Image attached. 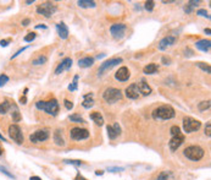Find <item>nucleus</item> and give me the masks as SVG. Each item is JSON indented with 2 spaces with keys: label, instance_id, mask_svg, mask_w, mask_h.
Instances as JSON below:
<instances>
[{
  "label": "nucleus",
  "instance_id": "13",
  "mask_svg": "<svg viewBox=\"0 0 211 180\" xmlns=\"http://www.w3.org/2000/svg\"><path fill=\"white\" fill-rule=\"evenodd\" d=\"M176 42H177V38H176V37H173V36L164 37L161 41L159 42V49H160V50H166L167 48L172 47Z\"/></svg>",
  "mask_w": 211,
  "mask_h": 180
},
{
  "label": "nucleus",
  "instance_id": "58",
  "mask_svg": "<svg viewBox=\"0 0 211 180\" xmlns=\"http://www.w3.org/2000/svg\"><path fill=\"white\" fill-rule=\"evenodd\" d=\"M2 154V148H1V145H0V156Z\"/></svg>",
  "mask_w": 211,
  "mask_h": 180
},
{
  "label": "nucleus",
  "instance_id": "23",
  "mask_svg": "<svg viewBox=\"0 0 211 180\" xmlns=\"http://www.w3.org/2000/svg\"><path fill=\"white\" fill-rule=\"evenodd\" d=\"M92 97H93V95H92V93H89V95L84 96V100H83V103H82L83 108L89 109V108H92V107L94 105V100H93V98Z\"/></svg>",
  "mask_w": 211,
  "mask_h": 180
},
{
  "label": "nucleus",
  "instance_id": "14",
  "mask_svg": "<svg viewBox=\"0 0 211 180\" xmlns=\"http://www.w3.org/2000/svg\"><path fill=\"white\" fill-rule=\"evenodd\" d=\"M71 66H72V59H71V58H65V59L57 65L56 70H55V75H60V74H62L64 71L70 70Z\"/></svg>",
  "mask_w": 211,
  "mask_h": 180
},
{
  "label": "nucleus",
  "instance_id": "44",
  "mask_svg": "<svg viewBox=\"0 0 211 180\" xmlns=\"http://www.w3.org/2000/svg\"><path fill=\"white\" fill-rule=\"evenodd\" d=\"M123 168H120V167H110L108 168V172H113V173H117V172H122Z\"/></svg>",
  "mask_w": 211,
  "mask_h": 180
},
{
  "label": "nucleus",
  "instance_id": "29",
  "mask_svg": "<svg viewBox=\"0 0 211 180\" xmlns=\"http://www.w3.org/2000/svg\"><path fill=\"white\" fill-rule=\"evenodd\" d=\"M11 105H12V103H10L9 100H5V102L0 103V114H6L11 109Z\"/></svg>",
  "mask_w": 211,
  "mask_h": 180
},
{
  "label": "nucleus",
  "instance_id": "1",
  "mask_svg": "<svg viewBox=\"0 0 211 180\" xmlns=\"http://www.w3.org/2000/svg\"><path fill=\"white\" fill-rule=\"evenodd\" d=\"M36 108L39 109V111H46L48 114L53 115V116H56L60 111V105L57 103V100L55 98L48 100V102H44V100H39L36 103Z\"/></svg>",
  "mask_w": 211,
  "mask_h": 180
},
{
  "label": "nucleus",
  "instance_id": "9",
  "mask_svg": "<svg viewBox=\"0 0 211 180\" xmlns=\"http://www.w3.org/2000/svg\"><path fill=\"white\" fill-rule=\"evenodd\" d=\"M127 31V26L125 23H113L110 27V32L115 39H122L125 37V33Z\"/></svg>",
  "mask_w": 211,
  "mask_h": 180
},
{
  "label": "nucleus",
  "instance_id": "10",
  "mask_svg": "<svg viewBox=\"0 0 211 180\" xmlns=\"http://www.w3.org/2000/svg\"><path fill=\"white\" fill-rule=\"evenodd\" d=\"M89 137V131L82 129V127H73L71 130V139L79 141V140H85Z\"/></svg>",
  "mask_w": 211,
  "mask_h": 180
},
{
  "label": "nucleus",
  "instance_id": "55",
  "mask_svg": "<svg viewBox=\"0 0 211 180\" xmlns=\"http://www.w3.org/2000/svg\"><path fill=\"white\" fill-rule=\"evenodd\" d=\"M205 33L210 34V33H211V29H210V28H205Z\"/></svg>",
  "mask_w": 211,
  "mask_h": 180
},
{
  "label": "nucleus",
  "instance_id": "16",
  "mask_svg": "<svg viewBox=\"0 0 211 180\" xmlns=\"http://www.w3.org/2000/svg\"><path fill=\"white\" fill-rule=\"evenodd\" d=\"M129 76H131V72H129V70L127 69L126 66L120 68L118 71L115 74V79H116V80H118V81H121V82L127 81V80L129 79Z\"/></svg>",
  "mask_w": 211,
  "mask_h": 180
},
{
  "label": "nucleus",
  "instance_id": "49",
  "mask_svg": "<svg viewBox=\"0 0 211 180\" xmlns=\"http://www.w3.org/2000/svg\"><path fill=\"white\" fill-rule=\"evenodd\" d=\"M29 23H31V20H29V18H25V20L22 21V26H28Z\"/></svg>",
  "mask_w": 211,
  "mask_h": 180
},
{
  "label": "nucleus",
  "instance_id": "39",
  "mask_svg": "<svg viewBox=\"0 0 211 180\" xmlns=\"http://www.w3.org/2000/svg\"><path fill=\"white\" fill-rule=\"evenodd\" d=\"M66 164H73V166H81L82 162L81 161H74V159H65L64 161Z\"/></svg>",
  "mask_w": 211,
  "mask_h": 180
},
{
  "label": "nucleus",
  "instance_id": "33",
  "mask_svg": "<svg viewBox=\"0 0 211 180\" xmlns=\"http://www.w3.org/2000/svg\"><path fill=\"white\" fill-rule=\"evenodd\" d=\"M197 66H199L200 69L203 70V71H205L206 74H210L211 72V68H210V65L209 64H206V63H197Z\"/></svg>",
  "mask_w": 211,
  "mask_h": 180
},
{
  "label": "nucleus",
  "instance_id": "46",
  "mask_svg": "<svg viewBox=\"0 0 211 180\" xmlns=\"http://www.w3.org/2000/svg\"><path fill=\"white\" fill-rule=\"evenodd\" d=\"M26 49H27V47H25V48H21V49H20V50H17V52H16V53H15L14 55L11 56V59H15V58H16V56H18V55H20V54H21V53H23V52H25V50H26Z\"/></svg>",
  "mask_w": 211,
  "mask_h": 180
},
{
  "label": "nucleus",
  "instance_id": "20",
  "mask_svg": "<svg viewBox=\"0 0 211 180\" xmlns=\"http://www.w3.org/2000/svg\"><path fill=\"white\" fill-rule=\"evenodd\" d=\"M138 86V90H139V93H141L143 96H149L151 93V87L145 82L144 80H141L139 83H137Z\"/></svg>",
  "mask_w": 211,
  "mask_h": 180
},
{
  "label": "nucleus",
  "instance_id": "2",
  "mask_svg": "<svg viewBox=\"0 0 211 180\" xmlns=\"http://www.w3.org/2000/svg\"><path fill=\"white\" fill-rule=\"evenodd\" d=\"M151 115L155 120H169L176 116V113L171 105H161L154 109Z\"/></svg>",
  "mask_w": 211,
  "mask_h": 180
},
{
  "label": "nucleus",
  "instance_id": "28",
  "mask_svg": "<svg viewBox=\"0 0 211 180\" xmlns=\"http://www.w3.org/2000/svg\"><path fill=\"white\" fill-rule=\"evenodd\" d=\"M156 180H175V177L170 170H166V172L160 173Z\"/></svg>",
  "mask_w": 211,
  "mask_h": 180
},
{
  "label": "nucleus",
  "instance_id": "8",
  "mask_svg": "<svg viewBox=\"0 0 211 180\" xmlns=\"http://www.w3.org/2000/svg\"><path fill=\"white\" fill-rule=\"evenodd\" d=\"M9 136H10V139L14 140L18 145L23 143V134H22V130L18 125L14 124L9 126Z\"/></svg>",
  "mask_w": 211,
  "mask_h": 180
},
{
  "label": "nucleus",
  "instance_id": "42",
  "mask_svg": "<svg viewBox=\"0 0 211 180\" xmlns=\"http://www.w3.org/2000/svg\"><path fill=\"white\" fill-rule=\"evenodd\" d=\"M0 172H2V173H4L5 175H7V177H9V178H11V179H16V178H15V175H12L11 173H9V172H7V170H6V169H5L4 167L0 166Z\"/></svg>",
  "mask_w": 211,
  "mask_h": 180
},
{
  "label": "nucleus",
  "instance_id": "52",
  "mask_svg": "<svg viewBox=\"0 0 211 180\" xmlns=\"http://www.w3.org/2000/svg\"><path fill=\"white\" fill-rule=\"evenodd\" d=\"M36 28H44V29H46V26H45V25H37V26H36Z\"/></svg>",
  "mask_w": 211,
  "mask_h": 180
},
{
  "label": "nucleus",
  "instance_id": "34",
  "mask_svg": "<svg viewBox=\"0 0 211 180\" xmlns=\"http://www.w3.org/2000/svg\"><path fill=\"white\" fill-rule=\"evenodd\" d=\"M210 100H204V102H201V103H199V105H198V108H199V111H206V109H209L210 108Z\"/></svg>",
  "mask_w": 211,
  "mask_h": 180
},
{
  "label": "nucleus",
  "instance_id": "30",
  "mask_svg": "<svg viewBox=\"0 0 211 180\" xmlns=\"http://www.w3.org/2000/svg\"><path fill=\"white\" fill-rule=\"evenodd\" d=\"M48 61V58L45 55H39L38 58H36V59H33V61H32V64L33 65H43V64H45Z\"/></svg>",
  "mask_w": 211,
  "mask_h": 180
},
{
  "label": "nucleus",
  "instance_id": "35",
  "mask_svg": "<svg viewBox=\"0 0 211 180\" xmlns=\"http://www.w3.org/2000/svg\"><path fill=\"white\" fill-rule=\"evenodd\" d=\"M78 79H79V77H78V75H76V76L73 77V82L69 86V90H70V91H76V90H77V86H78V83H77L78 82Z\"/></svg>",
  "mask_w": 211,
  "mask_h": 180
},
{
  "label": "nucleus",
  "instance_id": "18",
  "mask_svg": "<svg viewBox=\"0 0 211 180\" xmlns=\"http://www.w3.org/2000/svg\"><path fill=\"white\" fill-rule=\"evenodd\" d=\"M195 47H197V49L204 52V53H209L211 48V42L209 39H201L195 43Z\"/></svg>",
  "mask_w": 211,
  "mask_h": 180
},
{
  "label": "nucleus",
  "instance_id": "19",
  "mask_svg": "<svg viewBox=\"0 0 211 180\" xmlns=\"http://www.w3.org/2000/svg\"><path fill=\"white\" fill-rule=\"evenodd\" d=\"M56 29H57V34L60 36L61 39H66V38L69 37V28H67V26H66L64 22L57 23Z\"/></svg>",
  "mask_w": 211,
  "mask_h": 180
},
{
  "label": "nucleus",
  "instance_id": "12",
  "mask_svg": "<svg viewBox=\"0 0 211 180\" xmlns=\"http://www.w3.org/2000/svg\"><path fill=\"white\" fill-rule=\"evenodd\" d=\"M183 142H184V136L182 135V132H180L178 135H175V136H172L171 140H170L169 142V146H170V150L172 151V152H175L181 145H182Z\"/></svg>",
  "mask_w": 211,
  "mask_h": 180
},
{
  "label": "nucleus",
  "instance_id": "26",
  "mask_svg": "<svg viewBox=\"0 0 211 180\" xmlns=\"http://www.w3.org/2000/svg\"><path fill=\"white\" fill-rule=\"evenodd\" d=\"M54 142L56 143L57 146H65V140L62 137V134L60 130H56L54 132Z\"/></svg>",
  "mask_w": 211,
  "mask_h": 180
},
{
  "label": "nucleus",
  "instance_id": "27",
  "mask_svg": "<svg viewBox=\"0 0 211 180\" xmlns=\"http://www.w3.org/2000/svg\"><path fill=\"white\" fill-rule=\"evenodd\" d=\"M199 3H200L199 0H192V1H188V3H187V5L184 6V13L190 14V13L193 11V9L197 6Z\"/></svg>",
  "mask_w": 211,
  "mask_h": 180
},
{
  "label": "nucleus",
  "instance_id": "45",
  "mask_svg": "<svg viewBox=\"0 0 211 180\" xmlns=\"http://www.w3.org/2000/svg\"><path fill=\"white\" fill-rule=\"evenodd\" d=\"M65 107H66L67 111H71L73 108V103L71 100H69V99H65Z\"/></svg>",
  "mask_w": 211,
  "mask_h": 180
},
{
  "label": "nucleus",
  "instance_id": "40",
  "mask_svg": "<svg viewBox=\"0 0 211 180\" xmlns=\"http://www.w3.org/2000/svg\"><path fill=\"white\" fill-rule=\"evenodd\" d=\"M36 39V33L34 32H31V33H28L26 37H25V42H32Z\"/></svg>",
  "mask_w": 211,
  "mask_h": 180
},
{
  "label": "nucleus",
  "instance_id": "22",
  "mask_svg": "<svg viewBox=\"0 0 211 180\" xmlns=\"http://www.w3.org/2000/svg\"><path fill=\"white\" fill-rule=\"evenodd\" d=\"M90 119H92L97 125H99V126L104 125V118H103V115H101L99 111L92 113V114H90Z\"/></svg>",
  "mask_w": 211,
  "mask_h": 180
},
{
  "label": "nucleus",
  "instance_id": "32",
  "mask_svg": "<svg viewBox=\"0 0 211 180\" xmlns=\"http://www.w3.org/2000/svg\"><path fill=\"white\" fill-rule=\"evenodd\" d=\"M11 115H12L14 121H16V123L21 120V113L18 111V109H17V107H16V105H14V111H11Z\"/></svg>",
  "mask_w": 211,
  "mask_h": 180
},
{
  "label": "nucleus",
  "instance_id": "53",
  "mask_svg": "<svg viewBox=\"0 0 211 180\" xmlns=\"http://www.w3.org/2000/svg\"><path fill=\"white\" fill-rule=\"evenodd\" d=\"M29 180H42V179H41L39 177H31V178H29Z\"/></svg>",
  "mask_w": 211,
  "mask_h": 180
},
{
  "label": "nucleus",
  "instance_id": "54",
  "mask_svg": "<svg viewBox=\"0 0 211 180\" xmlns=\"http://www.w3.org/2000/svg\"><path fill=\"white\" fill-rule=\"evenodd\" d=\"M0 139H1V141H2V142H6V139L2 136V134H1V132H0Z\"/></svg>",
  "mask_w": 211,
  "mask_h": 180
},
{
  "label": "nucleus",
  "instance_id": "4",
  "mask_svg": "<svg viewBox=\"0 0 211 180\" xmlns=\"http://www.w3.org/2000/svg\"><path fill=\"white\" fill-rule=\"evenodd\" d=\"M183 153L190 161H200L204 157L205 151L199 146H189L183 151Z\"/></svg>",
  "mask_w": 211,
  "mask_h": 180
},
{
  "label": "nucleus",
  "instance_id": "31",
  "mask_svg": "<svg viewBox=\"0 0 211 180\" xmlns=\"http://www.w3.org/2000/svg\"><path fill=\"white\" fill-rule=\"evenodd\" d=\"M70 120L71 121H73V123H82V124H84V119L79 115V114H72L70 115Z\"/></svg>",
  "mask_w": 211,
  "mask_h": 180
},
{
  "label": "nucleus",
  "instance_id": "43",
  "mask_svg": "<svg viewBox=\"0 0 211 180\" xmlns=\"http://www.w3.org/2000/svg\"><path fill=\"white\" fill-rule=\"evenodd\" d=\"M205 135L208 136V137H210L211 136V124L210 121H208V124L205 126Z\"/></svg>",
  "mask_w": 211,
  "mask_h": 180
},
{
  "label": "nucleus",
  "instance_id": "41",
  "mask_svg": "<svg viewBox=\"0 0 211 180\" xmlns=\"http://www.w3.org/2000/svg\"><path fill=\"white\" fill-rule=\"evenodd\" d=\"M197 14L199 15V16H204V17H206V18H210V15H209V13H208L206 10H204V9H200V10H198Z\"/></svg>",
  "mask_w": 211,
  "mask_h": 180
},
{
  "label": "nucleus",
  "instance_id": "5",
  "mask_svg": "<svg viewBox=\"0 0 211 180\" xmlns=\"http://www.w3.org/2000/svg\"><path fill=\"white\" fill-rule=\"evenodd\" d=\"M37 13L38 14L43 15L44 17H51L53 15L56 13V5L50 3V1H45V3H42L41 5H38L37 8Z\"/></svg>",
  "mask_w": 211,
  "mask_h": 180
},
{
  "label": "nucleus",
  "instance_id": "36",
  "mask_svg": "<svg viewBox=\"0 0 211 180\" xmlns=\"http://www.w3.org/2000/svg\"><path fill=\"white\" fill-rule=\"evenodd\" d=\"M154 6H155V3L154 1H151V0H149V1H145V10L146 11H153L154 10Z\"/></svg>",
  "mask_w": 211,
  "mask_h": 180
},
{
  "label": "nucleus",
  "instance_id": "17",
  "mask_svg": "<svg viewBox=\"0 0 211 180\" xmlns=\"http://www.w3.org/2000/svg\"><path fill=\"white\" fill-rule=\"evenodd\" d=\"M106 130H108V136H109L110 140H115L121 134V127H120L118 123H115L113 126L108 125V126H106Z\"/></svg>",
  "mask_w": 211,
  "mask_h": 180
},
{
  "label": "nucleus",
  "instance_id": "11",
  "mask_svg": "<svg viewBox=\"0 0 211 180\" xmlns=\"http://www.w3.org/2000/svg\"><path fill=\"white\" fill-rule=\"evenodd\" d=\"M48 137H49V132L46 130H37L29 136V140L33 143H39V142L48 140Z\"/></svg>",
  "mask_w": 211,
  "mask_h": 180
},
{
  "label": "nucleus",
  "instance_id": "24",
  "mask_svg": "<svg viewBox=\"0 0 211 180\" xmlns=\"http://www.w3.org/2000/svg\"><path fill=\"white\" fill-rule=\"evenodd\" d=\"M159 70V66L156 64H148L144 69H143V72L146 74V75H153V74H156Z\"/></svg>",
  "mask_w": 211,
  "mask_h": 180
},
{
  "label": "nucleus",
  "instance_id": "37",
  "mask_svg": "<svg viewBox=\"0 0 211 180\" xmlns=\"http://www.w3.org/2000/svg\"><path fill=\"white\" fill-rule=\"evenodd\" d=\"M7 82H9V76H6L5 74H1L0 75V87L5 86Z\"/></svg>",
  "mask_w": 211,
  "mask_h": 180
},
{
  "label": "nucleus",
  "instance_id": "51",
  "mask_svg": "<svg viewBox=\"0 0 211 180\" xmlns=\"http://www.w3.org/2000/svg\"><path fill=\"white\" fill-rule=\"evenodd\" d=\"M74 180H88V179H85V178H83V177H82L81 174H78V175H77V177L74 178Z\"/></svg>",
  "mask_w": 211,
  "mask_h": 180
},
{
  "label": "nucleus",
  "instance_id": "47",
  "mask_svg": "<svg viewBox=\"0 0 211 180\" xmlns=\"http://www.w3.org/2000/svg\"><path fill=\"white\" fill-rule=\"evenodd\" d=\"M10 42H11L10 38H9V39H1V41H0V45L5 48V47H7V45H9V43H10Z\"/></svg>",
  "mask_w": 211,
  "mask_h": 180
},
{
  "label": "nucleus",
  "instance_id": "57",
  "mask_svg": "<svg viewBox=\"0 0 211 180\" xmlns=\"http://www.w3.org/2000/svg\"><path fill=\"white\" fill-rule=\"evenodd\" d=\"M32 3H34V0H27L26 1V4H32Z\"/></svg>",
  "mask_w": 211,
  "mask_h": 180
},
{
  "label": "nucleus",
  "instance_id": "38",
  "mask_svg": "<svg viewBox=\"0 0 211 180\" xmlns=\"http://www.w3.org/2000/svg\"><path fill=\"white\" fill-rule=\"evenodd\" d=\"M170 132H171V135H172V136H175V135H178V134L181 132V129H180L178 126H176V125H175V126H172V127H171Z\"/></svg>",
  "mask_w": 211,
  "mask_h": 180
},
{
  "label": "nucleus",
  "instance_id": "21",
  "mask_svg": "<svg viewBox=\"0 0 211 180\" xmlns=\"http://www.w3.org/2000/svg\"><path fill=\"white\" fill-rule=\"evenodd\" d=\"M93 64H94V58L85 56V58H82L78 60V66H81V68H90Z\"/></svg>",
  "mask_w": 211,
  "mask_h": 180
},
{
  "label": "nucleus",
  "instance_id": "15",
  "mask_svg": "<svg viewBox=\"0 0 211 180\" xmlns=\"http://www.w3.org/2000/svg\"><path fill=\"white\" fill-rule=\"evenodd\" d=\"M139 95L141 93H139L137 83H132L126 88V96L129 99H137V98H139Z\"/></svg>",
  "mask_w": 211,
  "mask_h": 180
},
{
  "label": "nucleus",
  "instance_id": "3",
  "mask_svg": "<svg viewBox=\"0 0 211 180\" xmlns=\"http://www.w3.org/2000/svg\"><path fill=\"white\" fill-rule=\"evenodd\" d=\"M103 98H104L105 102H108V103H110V104H113V103H116V102H118V100L122 99V92H121L120 90H117V88L109 87V88H106V90L104 91Z\"/></svg>",
  "mask_w": 211,
  "mask_h": 180
},
{
  "label": "nucleus",
  "instance_id": "48",
  "mask_svg": "<svg viewBox=\"0 0 211 180\" xmlns=\"http://www.w3.org/2000/svg\"><path fill=\"white\" fill-rule=\"evenodd\" d=\"M162 63H164L165 65H170L171 60H170V58H166V56H162Z\"/></svg>",
  "mask_w": 211,
  "mask_h": 180
},
{
  "label": "nucleus",
  "instance_id": "56",
  "mask_svg": "<svg viewBox=\"0 0 211 180\" xmlns=\"http://www.w3.org/2000/svg\"><path fill=\"white\" fill-rule=\"evenodd\" d=\"M95 174H97V175H103V172H101V170H97Z\"/></svg>",
  "mask_w": 211,
  "mask_h": 180
},
{
  "label": "nucleus",
  "instance_id": "6",
  "mask_svg": "<svg viewBox=\"0 0 211 180\" xmlns=\"http://www.w3.org/2000/svg\"><path fill=\"white\" fill-rule=\"evenodd\" d=\"M121 63H122V58H113V59H109V60L104 61V63L99 66L98 75L99 76H103L105 72L110 71L113 68H115L116 65H118V64H121Z\"/></svg>",
  "mask_w": 211,
  "mask_h": 180
},
{
  "label": "nucleus",
  "instance_id": "7",
  "mask_svg": "<svg viewBox=\"0 0 211 180\" xmlns=\"http://www.w3.org/2000/svg\"><path fill=\"white\" fill-rule=\"evenodd\" d=\"M200 126H201V123L199 120H197V119H193L190 116H185L183 119V129H184V131L187 134L197 131V130L200 129Z\"/></svg>",
  "mask_w": 211,
  "mask_h": 180
},
{
  "label": "nucleus",
  "instance_id": "25",
  "mask_svg": "<svg viewBox=\"0 0 211 180\" xmlns=\"http://www.w3.org/2000/svg\"><path fill=\"white\" fill-rule=\"evenodd\" d=\"M77 4H78L79 8H83V9H87V8H95V6H97L95 1H92V0H78Z\"/></svg>",
  "mask_w": 211,
  "mask_h": 180
},
{
  "label": "nucleus",
  "instance_id": "50",
  "mask_svg": "<svg viewBox=\"0 0 211 180\" xmlns=\"http://www.w3.org/2000/svg\"><path fill=\"white\" fill-rule=\"evenodd\" d=\"M20 103H21V104H26V103H27V98H26V96L20 98Z\"/></svg>",
  "mask_w": 211,
  "mask_h": 180
}]
</instances>
